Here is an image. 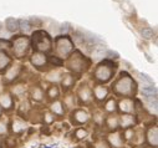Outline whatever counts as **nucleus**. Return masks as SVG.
Returning <instances> with one entry per match:
<instances>
[{
  "mask_svg": "<svg viewBox=\"0 0 158 148\" xmlns=\"http://www.w3.org/2000/svg\"><path fill=\"white\" fill-rule=\"evenodd\" d=\"M138 148H146V147H138Z\"/></svg>",
  "mask_w": 158,
  "mask_h": 148,
  "instance_id": "obj_30",
  "label": "nucleus"
},
{
  "mask_svg": "<svg viewBox=\"0 0 158 148\" xmlns=\"http://www.w3.org/2000/svg\"><path fill=\"white\" fill-rule=\"evenodd\" d=\"M139 76H141V80H142V81H146V82H148V84H153V81L149 79V76L144 75V73H139Z\"/></svg>",
  "mask_w": 158,
  "mask_h": 148,
  "instance_id": "obj_21",
  "label": "nucleus"
},
{
  "mask_svg": "<svg viewBox=\"0 0 158 148\" xmlns=\"http://www.w3.org/2000/svg\"><path fill=\"white\" fill-rule=\"evenodd\" d=\"M156 93H157V90H156L154 86L144 87V88H143V95H144L146 97H153V95L156 96Z\"/></svg>",
  "mask_w": 158,
  "mask_h": 148,
  "instance_id": "obj_12",
  "label": "nucleus"
},
{
  "mask_svg": "<svg viewBox=\"0 0 158 148\" xmlns=\"http://www.w3.org/2000/svg\"><path fill=\"white\" fill-rule=\"evenodd\" d=\"M95 148H106V144H105L103 142H101V143H98V144H97Z\"/></svg>",
  "mask_w": 158,
  "mask_h": 148,
  "instance_id": "obj_28",
  "label": "nucleus"
},
{
  "mask_svg": "<svg viewBox=\"0 0 158 148\" xmlns=\"http://www.w3.org/2000/svg\"><path fill=\"white\" fill-rule=\"evenodd\" d=\"M106 107H107V109H108V111H114V101H113V100H111V101L107 103V106H106Z\"/></svg>",
  "mask_w": 158,
  "mask_h": 148,
  "instance_id": "obj_25",
  "label": "nucleus"
},
{
  "mask_svg": "<svg viewBox=\"0 0 158 148\" xmlns=\"http://www.w3.org/2000/svg\"><path fill=\"white\" fill-rule=\"evenodd\" d=\"M57 95H59L57 88H56V87H51V88H50V91H49V96H50V97H52V96H54V97H56Z\"/></svg>",
  "mask_w": 158,
  "mask_h": 148,
  "instance_id": "obj_23",
  "label": "nucleus"
},
{
  "mask_svg": "<svg viewBox=\"0 0 158 148\" xmlns=\"http://www.w3.org/2000/svg\"><path fill=\"white\" fill-rule=\"evenodd\" d=\"M32 62L35 65H43V64H45V59L41 55H35L32 59Z\"/></svg>",
  "mask_w": 158,
  "mask_h": 148,
  "instance_id": "obj_15",
  "label": "nucleus"
},
{
  "mask_svg": "<svg viewBox=\"0 0 158 148\" xmlns=\"http://www.w3.org/2000/svg\"><path fill=\"white\" fill-rule=\"evenodd\" d=\"M6 27L10 30V31H15L19 26H18V21L15 20V19H13V18H10V19H8L6 20Z\"/></svg>",
  "mask_w": 158,
  "mask_h": 148,
  "instance_id": "obj_11",
  "label": "nucleus"
},
{
  "mask_svg": "<svg viewBox=\"0 0 158 148\" xmlns=\"http://www.w3.org/2000/svg\"><path fill=\"white\" fill-rule=\"evenodd\" d=\"M32 96H34V98H35V100L40 101V100L43 98V92H41V90H39V88L34 90V91H32Z\"/></svg>",
  "mask_w": 158,
  "mask_h": 148,
  "instance_id": "obj_17",
  "label": "nucleus"
},
{
  "mask_svg": "<svg viewBox=\"0 0 158 148\" xmlns=\"http://www.w3.org/2000/svg\"><path fill=\"white\" fill-rule=\"evenodd\" d=\"M142 35H143V38H146V39H151L152 36H153V32H152V30H149V29H144V30L142 31Z\"/></svg>",
  "mask_w": 158,
  "mask_h": 148,
  "instance_id": "obj_20",
  "label": "nucleus"
},
{
  "mask_svg": "<svg viewBox=\"0 0 158 148\" xmlns=\"http://www.w3.org/2000/svg\"><path fill=\"white\" fill-rule=\"evenodd\" d=\"M135 123V118L132 116H123L121 118V126L127 128V127H131L132 125Z\"/></svg>",
  "mask_w": 158,
  "mask_h": 148,
  "instance_id": "obj_8",
  "label": "nucleus"
},
{
  "mask_svg": "<svg viewBox=\"0 0 158 148\" xmlns=\"http://www.w3.org/2000/svg\"><path fill=\"white\" fill-rule=\"evenodd\" d=\"M107 88L106 87H102V86H98L95 88V96L97 100H105L106 96H107Z\"/></svg>",
  "mask_w": 158,
  "mask_h": 148,
  "instance_id": "obj_7",
  "label": "nucleus"
},
{
  "mask_svg": "<svg viewBox=\"0 0 158 148\" xmlns=\"http://www.w3.org/2000/svg\"><path fill=\"white\" fill-rule=\"evenodd\" d=\"M0 102H2V105L5 108H10L11 107V98L9 96H3L2 98H0Z\"/></svg>",
  "mask_w": 158,
  "mask_h": 148,
  "instance_id": "obj_14",
  "label": "nucleus"
},
{
  "mask_svg": "<svg viewBox=\"0 0 158 148\" xmlns=\"http://www.w3.org/2000/svg\"><path fill=\"white\" fill-rule=\"evenodd\" d=\"M103 51H105V50H103V47H101V49H97V50L94 52V56H95L96 59H98V57H101V56L103 55Z\"/></svg>",
  "mask_w": 158,
  "mask_h": 148,
  "instance_id": "obj_22",
  "label": "nucleus"
},
{
  "mask_svg": "<svg viewBox=\"0 0 158 148\" xmlns=\"http://www.w3.org/2000/svg\"><path fill=\"white\" fill-rule=\"evenodd\" d=\"M114 91L120 95L130 96V95H133L136 92V85L130 76H127L126 73H122L121 79L114 85Z\"/></svg>",
  "mask_w": 158,
  "mask_h": 148,
  "instance_id": "obj_1",
  "label": "nucleus"
},
{
  "mask_svg": "<svg viewBox=\"0 0 158 148\" xmlns=\"http://www.w3.org/2000/svg\"><path fill=\"white\" fill-rule=\"evenodd\" d=\"M52 111L54 112H56V113H59V115H61L64 111H62V107H61V103L60 102H55L54 105H52Z\"/></svg>",
  "mask_w": 158,
  "mask_h": 148,
  "instance_id": "obj_16",
  "label": "nucleus"
},
{
  "mask_svg": "<svg viewBox=\"0 0 158 148\" xmlns=\"http://www.w3.org/2000/svg\"><path fill=\"white\" fill-rule=\"evenodd\" d=\"M87 120H89V115L82 109H77L76 112L72 115V122L75 121V123H78V125L85 123Z\"/></svg>",
  "mask_w": 158,
  "mask_h": 148,
  "instance_id": "obj_4",
  "label": "nucleus"
},
{
  "mask_svg": "<svg viewBox=\"0 0 158 148\" xmlns=\"http://www.w3.org/2000/svg\"><path fill=\"white\" fill-rule=\"evenodd\" d=\"M125 136H126L127 139H131L133 137V131H126L125 132Z\"/></svg>",
  "mask_w": 158,
  "mask_h": 148,
  "instance_id": "obj_26",
  "label": "nucleus"
},
{
  "mask_svg": "<svg viewBox=\"0 0 158 148\" xmlns=\"http://www.w3.org/2000/svg\"><path fill=\"white\" fill-rule=\"evenodd\" d=\"M95 76L100 81H108L112 76V68L108 65H100L95 71Z\"/></svg>",
  "mask_w": 158,
  "mask_h": 148,
  "instance_id": "obj_2",
  "label": "nucleus"
},
{
  "mask_svg": "<svg viewBox=\"0 0 158 148\" xmlns=\"http://www.w3.org/2000/svg\"><path fill=\"white\" fill-rule=\"evenodd\" d=\"M50 62H51V64H54V65H61V64H62V61H61V60H59L57 57H54V56H51V57H50Z\"/></svg>",
  "mask_w": 158,
  "mask_h": 148,
  "instance_id": "obj_24",
  "label": "nucleus"
},
{
  "mask_svg": "<svg viewBox=\"0 0 158 148\" xmlns=\"http://www.w3.org/2000/svg\"><path fill=\"white\" fill-rule=\"evenodd\" d=\"M108 142L112 148H122L123 147V141L120 133H112L108 136Z\"/></svg>",
  "mask_w": 158,
  "mask_h": 148,
  "instance_id": "obj_3",
  "label": "nucleus"
},
{
  "mask_svg": "<svg viewBox=\"0 0 158 148\" xmlns=\"http://www.w3.org/2000/svg\"><path fill=\"white\" fill-rule=\"evenodd\" d=\"M24 128H25V125L23 122H20V121L13 122V131L14 132H21Z\"/></svg>",
  "mask_w": 158,
  "mask_h": 148,
  "instance_id": "obj_13",
  "label": "nucleus"
},
{
  "mask_svg": "<svg viewBox=\"0 0 158 148\" xmlns=\"http://www.w3.org/2000/svg\"><path fill=\"white\" fill-rule=\"evenodd\" d=\"M81 96H82V97H81V100H82L84 102H86V101H89V100H90V92H89L86 88H85L84 91H81Z\"/></svg>",
  "mask_w": 158,
  "mask_h": 148,
  "instance_id": "obj_19",
  "label": "nucleus"
},
{
  "mask_svg": "<svg viewBox=\"0 0 158 148\" xmlns=\"http://www.w3.org/2000/svg\"><path fill=\"white\" fill-rule=\"evenodd\" d=\"M70 67L75 71H82L85 70V65H84V61L81 59H78V56H75L73 59H71L70 61Z\"/></svg>",
  "mask_w": 158,
  "mask_h": 148,
  "instance_id": "obj_6",
  "label": "nucleus"
},
{
  "mask_svg": "<svg viewBox=\"0 0 158 148\" xmlns=\"http://www.w3.org/2000/svg\"><path fill=\"white\" fill-rule=\"evenodd\" d=\"M157 133H158V131H157L156 127L151 128L147 133V141H148L149 146H152V147H157V143H158V138H157L158 134Z\"/></svg>",
  "mask_w": 158,
  "mask_h": 148,
  "instance_id": "obj_5",
  "label": "nucleus"
},
{
  "mask_svg": "<svg viewBox=\"0 0 158 148\" xmlns=\"http://www.w3.org/2000/svg\"><path fill=\"white\" fill-rule=\"evenodd\" d=\"M6 132V127H5V123L0 122V133H5Z\"/></svg>",
  "mask_w": 158,
  "mask_h": 148,
  "instance_id": "obj_27",
  "label": "nucleus"
},
{
  "mask_svg": "<svg viewBox=\"0 0 158 148\" xmlns=\"http://www.w3.org/2000/svg\"><path fill=\"white\" fill-rule=\"evenodd\" d=\"M121 109L125 111V112H131V111L133 109V105L130 100H123L121 102Z\"/></svg>",
  "mask_w": 158,
  "mask_h": 148,
  "instance_id": "obj_10",
  "label": "nucleus"
},
{
  "mask_svg": "<svg viewBox=\"0 0 158 148\" xmlns=\"http://www.w3.org/2000/svg\"><path fill=\"white\" fill-rule=\"evenodd\" d=\"M86 136H87V131H86V130L80 128V130L76 131V137H77V138H85Z\"/></svg>",
  "mask_w": 158,
  "mask_h": 148,
  "instance_id": "obj_18",
  "label": "nucleus"
},
{
  "mask_svg": "<svg viewBox=\"0 0 158 148\" xmlns=\"http://www.w3.org/2000/svg\"><path fill=\"white\" fill-rule=\"evenodd\" d=\"M10 62V59L8 55H5L4 52H0V71L4 70Z\"/></svg>",
  "mask_w": 158,
  "mask_h": 148,
  "instance_id": "obj_9",
  "label": "nucleus"
},
{
  "mask_svg": "<svg viewBox=\"0 0 158 148\" xmlns=\"http://www.w3.org/2000/svg\"><path fill=\"white\" fill-rule=\"evenodd\" d=\"M0 115H2V108H0Z\"/></svg>",
  "mask_w": 158,
  "mask_h": 148,
  "instance_id": "obj_29",
  "label": "nucleus"
}]
</instances>
